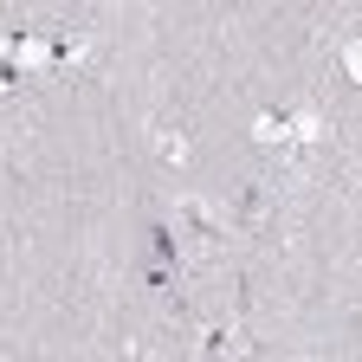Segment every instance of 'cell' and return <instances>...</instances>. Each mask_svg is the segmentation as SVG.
Segmentation results:
<instances>
[{"mask_svg": "<svg viewBox=\"0 0 362 362\" xmlns=\"http://www.w3.org/2000/svg\"><path fill=\"white\" fill-rule=\"evenodd\" d=\"M149 265H168V272H181V240H175V226L168 220H149Z\"/></svg>", "mask_w": 362, "mask_h": 362, "instance_id": "6da1fadb", "label": "cell"}, {"mask_svg": "<svg viewBox=\"0 0 362 362\" xmlns=\"http://www.w3.org/2000/svg\"><path fill=\"white\" fill-rule=\"evenodd\" d=\"M265 207H272V201H265L259 181H252V188H240V226H259V220H265Z\"/></svg>", "mask_w": 362, "mask_h": 362, "instance_id": "7a4b0ae2", "label": "cell"}, {"mask_svg": "<svg viewBox=\"0 0 362 362\" xmlns=\"http://www.w3.org/2000/svg\"><path fill=\"white\" fill-rule=\"evenodd\" d=\"M156 156L162 162H188V136H181V129H162L156 136Z\"/></svg>", "mask_w": 362, "mask_h": 362, "instance_id": "3957f363", "label": "cell"}, {"mask_svg": "<svg viewBox=\"0 0 362 362\" xmlns=\"http://www.w3.org/2000/svg\"><path fill=\"white\" fill-rule=\"evenodd\" d=\"M201 349H207V362H226V356H233V330H226V324H214Z\"/></svg>", "mask_w": 362, "mask_h": 362, "instance_id": "277c9868", "label": "cell"}, {"mask_svg": "<svg viewBox=\"0 0 362 362\" xmlns=\"http://www.w3.org/2000/svg\"><path fill=\"white\" fill-rule=\"evenodd\" d=\"M143 285H149V291H175L181 272H168V265H143Z\"/></svg>", "mask_w": 362, "mask_h": 362, "instance_id": "5b68a950", "label": "cell"}]
</instances>
